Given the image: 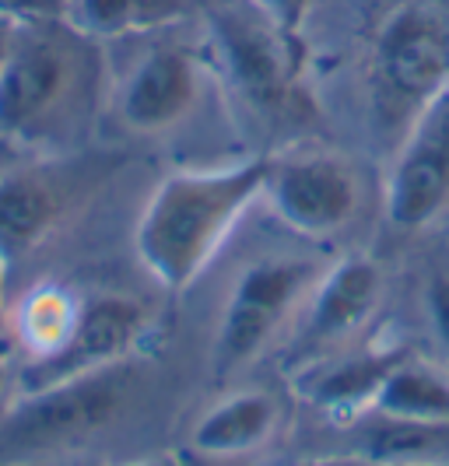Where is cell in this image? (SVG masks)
<instances>
[{
    "instance_id": "cell-1",
    "label": "cell",
    "mask_w": 449,
    "mask_h": 466,
    "mask_svg": "<svg viewBox=\"0 0 449 466\" xmlns=\"http://www.w3.org/2000/svg\"><path fill=\"white\" fill-rule=\"evenodd\" d=\"M263 176L267 155L221 168H179L151 189L134 249L162 291L183 295L211 267L242 214L263 197Z\"/></svg>"
},
{
    "instance_id": "cell-2",
    "label": "cell",
    "mask_w": 449,
    "mask_h": 466,
    "mask_svg": "<svg viewBox=\"0 0 449 466\" xmlns=\"http://www.w3.org/2000/svg\"><path fill=\"white\" fill-rule=\"evenodd\" d=\"M200 11L208 18V70L221 77L246 123L263 130L306 123L312 102L299 39L270 22L257 0H208Z\"/></svg>"
},
{
    "instance_id": "cell-3",
    "label": "cell",
    "mask_w": 449,
    "mask_h": 466,
    "mask_svg": "<svg viewBox=\"0 0 449 466\" xmlns=\"http://www.w3.org/2000/svg\"><path fill=\"white\" fill-rule=\"evenodd\" d=\"M365 106L379 137L401 140L449 92V15L425 0L393 7L365 53Z\"/></svg>"
},
{
    "instance_id": "cell-4",
    "label": "cell",
    "mask_w": 449,
    "mask_h": 466,
    "mask_svg": "<svg viewBox=\"0 0 449 466\" xmlns=\"http://www.w3.org/2000/svg\"><path fill=\"white\" fill-rule=\"evenodd\" d=\"M323 267L309 257H263L239 270L211 340L214 379H236L278 344L306 309Z\"/></svg>"
},
{
    "instance_id": "cell-5",
    "label": "cell",
    "mask_w": 449,
    "mask_h": 466,
    "mask_svg": "<svg viewBox=\"0 0 449 466\" xmlns=\"http://www.w3.org/2000/svg\"><path fill=\"white\" fill-rule=\"evenodd\" d=\"M260 200L284 228L306 238H333L348 232L362 210V172L341 151L288 144L267 155Z\"/></svg>"
},
{
    "instance_id": "cell-6",
    "label": "cell",
    "mask_w": 449,
    "mask_h": 466,
    "mask_svg": "<svg viewBox=\"0 0 449 466\" xmlns=\"http://www.w3.org/2000/svg\"><path fill=\"white\" fill-rule=\"evenodd\" d=\"M127 400V369L67 379L36 393H22L0 424L4 449H56L88 439L113 424Z\"/></svg>"
},
{
    "instance_id": "cell-7",
    "label": "cell",
    "mask_w": 449,
    "mask_h": 466,
    "mask_svg": "<svg viewBox=\"0 0 449 466\" xmlns=\"http://www.w3.org/2000/svg\"><path fill=\"white\" fill-rule=\"evenodd\" d=\"M53 25H25L11 39L0 64V137L39 134L77 88L81 60Z\"/></svg>"
},
{
    "instance_id": "cell-8",
    "label": "cell",
    "mask_w": 449,
    "mask_h": 466,
    "mask_svg": "<svg viewBox=\"0 0 449 466\" xmlns=\"http://www.w3.org/2000/svg\"><path fill=\"white\" fill-rule=\"evenodd\" d=\"M148 329V309L127 295H92L81 299L77 319L60 348L28 358L18 372L22 393H36L67 379L102 372L113 365H127V358L141 344Z\"/></svg>"
},
{
    "instance_id": "cell-9",
    "label": "cell",
    "mask_w": 449,
    "mask_h": 466,
    "mask_svg": "<svg viewBox=\"0 0 449 466\" xmlns=\"http://www.w3.org/2000/svg\"><path fill=\"white\" fill-rule=\"evenodd\" d=\"M383 208L397 232H425L449 210V92L397 140Z\"/></svg>"
},
{
    "instance_id": "cell-10",
    "label": "cell",
    "mask_w": 449,
    "mask_h": 466,
    "mask_svg": "<svg viewBox=\"0 0 449 466\" xmlns=\"http://www.w3.org/2000/svg\"><path fill=\"white\" fill-rule=\"evenodd\" d=\"M208 77V60L179 43L148 49L123 74L117 88V116L127 130L155 137L176 130L197 109Z\"/></svg>"
},
{
    "instance_id": "cell-11",
    "label": "cell",
    "mask_w": 449,
    "mask_h": 466,
    "mask_svg": "<svg viewBox=\"0 0 449 466\" xmlns=\"http://www.w3.org/2000/svg\"><path fill=\"white\" fill-rule=\"evenodd\" d=\"M383 295H386V274L372 257L348 253L327 267L302 309L306 312L299 329L302 365L355 344L358 333L379 312Z\"/></svg>"
},
{
    "instance_id": "cell-12",
    "label": "cell",
    "mask_w": 449,
    "mask_h": 466,
    "mask_svg": "<svg viewBox=\"0 0 449 466\" xmlns=\"http://www.w3.org/2000/svg\"><path fill=\"white\" fill-rule=\"evenodd\" d=\"M407 348L393 340H369L323 354L299 369V393L312 410L333 420L355 424L383 386L386 372L401 361Z\"/></svg>"
},
{
    "instance_id": "cell-13",
    "label": "cell",
    "mask_w": 449,
    "mask_h": 466,
    "mask_svg": "<svg viewBox=\"0 0 449 466\" xmlns=\"http://www.w3.org/2000/svg\"><path fill=\"white\" fill-rule=\"evenodd\" d=\"M284 420V407L278 393L263 386H242L218 397L200 414L189 431V449L197 460L211 463H239L263 452L278 439Z\"/></svg>"
},
{
    "instance_id": "cell-14",
    "label": "cell",
    "mask_w": 449,
    "mask_h": 466,
    "mask_svg": "<svg viewBox=\"0 0 449 466\" xmlns=\"http://www.w3.org/2000/svg\"><path fill=\"white\" fill-rule=\"evenodd\" d=\"M71 193L46 168H18L0 176V263L36 253L67 218Z\"/></svg>"
},
{
    "instance_id": "cell-15",
    "label": "cell",
    "mask_w": 449,
    "mask_h": 466,
    "mask_svg": "<svg viewBox=\"0 0 449 466\" xmlns=\"http://www.w3.org/2000/svg\"><path fill=\"white\" fill-rule=\"evenodd\" d=\"M362 418L403 424H449V365L407 350L386 372Z\"/></svg>"
},
{
    "instance_id": "cell-16",
    "label": "cell",
    "mask_w": 449,
    "mask_h": 466,
    "mask_svg": "<svg viewBox=\"0 0 449 466\" xmlns=\"http://www.w3.org/2000/svg\"><path fill=\"white\" fill-rule=\"evenodd\" d=\"M200 11V0H67L64 25L88 43L148 35Z\"/></svg>"
},
{
    "instance_id": "cell-17",
    "label": "cell",
    "mask_w": 449,
    "mask_h": 466,
    "mask_svg": "<svg viewBox=\"0 0 449 466\" xmlns=\"http://www.w3.org/2000/svg\"><path fill=\"white\" fill-rule=\"evenodd\" d=\"M355 428L358 439H362L355 452L383 466L449 460V424H403V420L386 418H358Z\"/></svg>"
},
{
    "instance_id": "cell-18",
    "label": "cell",
    "mask_w": 449,
    "mask_h": 466,
    "mask_svg": "<svg viewBox=\"0 0 449 466\" xmlns=\"http://www.w3.org/2000/svg\"><path fill=\"white\" fill-rule=\"evenodd\" d=\"M81 299L67 288H36L18 309H15V340L28 348V358H43L60 348V340L71 333L77 319Z\"/></svg>"
},
{
    "instance_id": "cell-19",
    "label": "cell",
    "mask_w": 449,
    "mask_h": 466,
    "mask_svg": "<svg viewBox=\"0 0 449 466\" xmlns=\"http://www.w3.org/2000/svg\"><path fill=\"white\" fill-rule=\"evenodd\" d=\"M67 0H0V22L25 28V25L64 22Z\"/></svg>"
},
{
    "instance_id": "cell-20",
    "label": "cell",
    "mask_w": 449,
    "mask_h": 466,
    "mask_svg": "<svg viewBox=\"0 0 449 466\" xmlns=\"http://www.w3.org/2000/svg\"><path fill=\"white\" fill-rule=\"evenodd\" d=\"M267 18L278 25L281 32H288L291 39H302V28H306L309 15L316 7V0H257Z\"/></svg>"
},
{
    "instance_id": "cell-21",
    "label": "cell",
    "mask_w": 449,
    "mask_h": 466,
    "mask_svg": "<svg viewBox=\"0 0 449 466\" xmlns=\"http://www.w3.org/2000/svg\"><path fill=\"white\" fill-rule=\"evenodd\" d=\"M425 309H428V319H432V329L439 337L443 350L449 354V274H432L425 288Z\"/></svg>"
},
{
    "instance_id": "cell-22",
    "label": "cell",
    "mask_w": 449,
    "mask_h": 466,
    "mask_svg": "<svg viewBox=\"0 0 449 466\" xmlns=\"http://www.w3.org/2000/svg\"><path fill=\"white\" fill-rule=\"evenodd\" d=\"M7 263H0V361L7 358V350L15 348V309H7Z\"/></svg>"
},
{
    "instance_id": "cell-23",
    "label": "cell",
    "mask_w": 449,
    "mask_h": 466,
    "mask_svg": "<svg viewBox=\"0 0 449 466\" xmlns=\"http://www.w3.org/2000/svg\"><path fill=\"white\" fill-rule=\"evenodd\" d=\"M288 466H383L362 452H344V456H312V460H295Z\"/></svg>"
},
{
    "instance_id": "cell-24",
    "label": "cell",
    "mask_w": 449,
    "mask_h": 466,
    "mask_svg": "<svg viewBox=\"0 0 449 466\" xmlns=\"http://www.w3.org/2000/svg\"><path fill=\"white\" fill-rule=\"evenodd\" d=\"M15 25L0 22V64H4V56H7V49H11V39H15Z\"/></svg>"
},
{
    "instance_id": "cell-25",
    "label": "cell",
    "mask_w": 449,
    "mask_h": 466,
    "mask_svg": "<svg viewBox=\"0 0 449 466\" xmlns=\"http://www.w3.org/2000/svg\"><path fill=\"white\" fill-rule=\"evenodd\" d=\"M127 466H189L179 456H155V460H141V463H127Z\"/></svg>"
},
{
    "instance_id": "cell-26",
    "label": "cell",
    "mask_w": 449,
    "mask_h": 466,
    "mask_svg": "<svg viewBox=\"0 0 449 466\" xmlns=\"http://www.w3.org/2000/svg\"><path fill=\"white\" fill-rule=\"evenodd\" d=\"M407 466H449V460H428V463H407Z\"/></svg>"
},
{
    "instance_id": "cell-27",
    "label": "cell",
    "mask_w": 449,
    "mask_h": 466,
    "mask_svg": "<svg viewBox=\"0 0 449 466\" xmlns=\"http://www.w3.org/2000/svg\"><path fill=\"white\" fill-rule=\"evenodd\" d=\"M204 4H208V0H200V7H204Z\"/></svg>"
}]
</instances>
